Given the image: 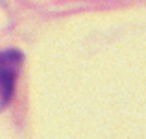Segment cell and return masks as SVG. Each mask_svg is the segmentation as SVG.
<instances>
[{
  "instance_id": "cell-1",
  "label": "cell",
  "mask_w": 146,
  "mask_h": 139,
  "mask_svg": "<svg viewBox=\"0 0 146 139\" xmlns=\"http://www.w3.org/2000/svg\"><path fill=\"white\" fill-rule=\"evenodd\" d=\"M22 56L17 50L0 52V106H6L9 102L15 89L19 69H21Z\"/></svg>"
}]
</instances>
